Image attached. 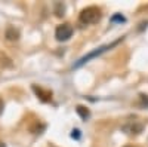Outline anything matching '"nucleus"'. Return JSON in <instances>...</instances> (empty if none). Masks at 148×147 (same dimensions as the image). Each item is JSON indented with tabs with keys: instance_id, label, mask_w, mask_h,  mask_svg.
Masks as SVG:
<instances>
[{
	"instance_id": "f03ea898",
	"label": "nucleus",
	"mask_w": 148,
	"mask_h": 147,
	"mask_svg": "<svg viewBox=\"0 0 148 147\" xmlns=\"http://www.w3.org/2000/svg\"><path fill=\"white\" fill-rule=\"evenodd\" d=\"M71 36H73V27H71V24H61V26H58L56 30H55V37L59 42L68 40Z\"/></svg>"
},
{
	"instance_id": "9d476101",
	"label": "nucleus",
	"mask_w": 148,
	"mask_h": 147,
	"mask_svg": "<svg viewBox=\"0 0 148 147\" xmlns=\"http://www.w3.org/2000/svg\"><path fill=\"white\" fill-rule=\"evenodd\" d=\"M71 137H73V138H80V131H79V129H74L73 134H71Z\"/></svg>"
},
{
	"instance_id": "f8f14e48",
	"label": "nucleus",
	"mask_w": 148,
	"mask_h": 147,
	"mask_svg": "<svg viewBox=\"0 0 148 147\" xmlns=\"http://www.w3.org/2000/svg\"><path fill=\"white\" fill-rule=\"evenodd\" d=\"M3 108H5V103H3V100L0 98V115L3 113Z\"/></svg>"
},
{
	"instance_id": "4468645a",
	"label": "nucleus",
	"mask_w": 148,
	"mask_h": 147,
	"mask_svg": "<svg viewBox=\"0 0 148 147\" xmlns=\"http://www.w3.org/2000/svg\"><path fill=\"white\" fill-rule=\"evenodd\" d=\"M125 147H133V146H125Z\"/></svg>"
},
{
	"instance_id": "1a4fd4ad",
	"label": "nucleus",
	"mask_w": 148,
	"mask_h": 147,
	"mask_svg": "<svg viewBox=\"0 0 148 147\" xmlns=\"http://www.w3.org/2000/svg\"><path fill=\"white\" fill-rule=\"evenodd\" d=\"M139 98H141V101H142V104L148 107V95H144V94H141V95H139Z\"/></svg>"
},
{
	"instance_id": "0eeeda50",
	"label": "nucleus",
	"mask_w": 148,
	"mask_h": 147,
	"mask_svg": "<svg viewBox=\"0 0 148 147\" xmlns=\"http://www.w3.org/2000/svg\"><path fill=\"white\" fill-rule=\"evenodd\" d=\"M76 112L79 113V116H80L82 119H88V117L90 116V112H89V110L86 108L84 106H77V107H76Z\"/></svg>"
},
{
	"instance_id": "7ed1b4c3",
	"label": "nucleus",
	"mask_w": 148,
	"mask_h": 147,
	"mask_svg": "<svg viewBox=\"0 0 148 147\" xmlns=\"http://www.w3.org/2000/svg\"><path fill=\"white\" fill-rule=\"evenodd\" d=\"M119 42H120V40H117V42H113L111 45H105V46H102V48H99V49H96V51H93V52L88 54L86 57H83V58H82V59H80V61H79V63H77L76 66H74V67H80V66H83L84 63H88V61H89L90 58H95L96 55H101L102 52H105V51H108V49H111L113 46H116Z\"/></svg>"
},
{
	"instance_id": "39448f33",
	"label": "nucleus",
	"mask_w": 148,
	"mask_h": 147,
	"mask_svg": "<svg viewBox=\"0 0 148 147\" xmlns=\"http://www.w3.org/2000/svg\"><path fill=\"white\" fill-rule=\"evenodd\" d=\"M6 39L8 40H10V42H15V40H18L19 39V31L15 28V27H8L6 28Z\"/></svg>"
},
{
	"instance_id": "9b49d317",
	"label": "nucleus",
	"mask_w": 148,
	"mask_h": 147,
	"mask_svg": "<svg viewBox=\"0 0 148 147\" xmlns=\"http://www.w3.org/2000/svg\"><path fill=\"white\" fill-rule=\"evenodd\" d=\"M113 21H125V18H123V17H120V15H116V17H113Z\"/></svg>"
},
{
	"instance_id": "6e6552de",
	"label": "nucleus",
	"mask_w": 148,
	"mask_h": 147,
	"mask_svg": "<svg viewBox=\"0 0 148 147\" xmlns=\"http://www.w3.org/2000/svg\"><path fill=\"white\" fill-rule=\"evenodd\" d=\"M64 10H65V6L62 3H56L55 5V14H56V17H62Z\"/></svg>"
},
{
	"instance_id": "423d86ee",
	"label": "nucleus",
	"mask_w": 148,
	"mask_h": 147,
	"mask_svg": "<svg viewBox=\"0 0 148 147\" xmlns=\"http://www.w3.org/2000/svg\"><path fill=\"white\" fill-rule=\"evenodd\" d=\"M33 89H34V92L40 97V100H43V101H51L52 100V92H45L42 88H37L36 85L33 86Z\"/></svg>"
},
{
	"instance_id": "ddd939ff",
	"label": "nucleus",
	"mask_w": 148,
	"mask_h": 147,
	"mask_svg": "<svg viewBox=\"0 0 148 147\" xmlns=\"http://www.w3.org/2000/svg\"><path fill=\"white\" fill-rule=\"evenodd\" d=\"M0 147H5V143H0Z\"/></svg>"
},
{
	"instance_id": "f257e3e1",
	"label": "nucleus",
	"mask_w": 148,
	"mask_h": 147,
	"mask_svg": "<svg viewBox=\"0 0 148 147\" xmlns=\"http://www.w3.org/2000/svg\"><path fill=\"white\" fill-rule=\"evenodd\" d=\"M80 22L84 24V26H89V24H95L101 19V9L96 8V6H89V8H84L80 12V17H79Z\"/></svg>"
},
{
	"instance_id": "20e7f679",
	"label": "nucleus",
	"mask_w": 148,
	"mask_h": 147,
	"mask_svg": "<svg viewBox=\"0 0 148 147\" xmlns=\"http://www.w3.org/2000/svg\"><path fill=\"white\" fill-rule=\"evenodd\" d=\"M121 129L126 131L127 134H139L144 129V124L136 122V120H129L127 124H125V125L121 126Z\"/></svg>"
}]
</instances>
